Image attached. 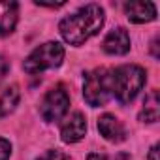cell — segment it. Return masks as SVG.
<instances>
[{
    "mask_svg": "<svg viewBox=\"0 0 160 160\" xmlns=\"http://www.w3.org/2000/svg\"><path fill=\"white\" fill-rule=\"evenodd\" d=\"M98 132L111 143H119L126 138V132H124V126L121 124V121L109 113H106L98 119Z\"/></svg>",
    "mask_w": 160,
    "mask_h": 160,
    "instance_id": "cell-9",
    "label": "cell"
},
{
    "mask_svg": "<svg viewBox=\"0 0 160 160\" xmlns=\"http://www.w3.org/2000/svg\"><path fill=\"white\" fill-rule=\"evenodd\" d=\"M83 98L91 108L106 106L111 98V72L106 68H96L85 75Z\"/></svg>",
    "mask_w": 160,
    "mask_h": 160,
    "instance_id": "cell-4",
    "label": "cell"
},
{
    "mask_svg": "<svg viewBox=\"0 0 160 160\" xmlns=\"http://www.w3.org/2000/svg\"><path fill=\"white\" fill-rule=\"evenodd\" d=\"M149 160H158V145H152L149 151Z\"/></svg>",
    "mask_w": 160,
    "mask_h": 160,
    "instance_id": "cell-16",
    "label": "cell"
},
{
    "mask_svg": "<svg viewBox=\"0 0 160 160\" xmlns=\"http://www.w3.org/2000/svg\"><path fill=\"white\" fill-rule=\"evenodd\" d=\"M102 49L108 55H115V57L126 55L130 51V36H128V32L122 27H117V28L109 30L108 36L102 42Z\"/></svg>",
    "mask_w": 160,
    "mask_h": 160,
    "instance_id": "cell-7",
    "label": "cell"
},
{
    "mask_svg": "<svg viewBox=\"0 0 160 160\" xmlns=\"http://www.w3.org/2000/svg\"><path fill=\"white\" fill-rule=\"evenodd\" d=\"M19 98H21V92H19L17 85L8 87L0 94V117H8L10 113H13L19 104Z\"/></svg>",
    "mask_w": 160,
    "mask_h": 160,
    "instance_id": "cell-12",
    "label": "cell"
},
{
    "mask_svg": "<svg viewBox=\"0 0 160 160\" xmlns=\"http://www.w3.org/2000/svg\"><path fill=\"white\" fill-rule=\"evenodd\" d=\"M147 73L138 64H122L111 72V96L121 104L132 102L145 85Z\"/></svg>",
    "mask_w": 160,
    "mask_h": 160,
    "instance_id": "cell-2",
    "label": "cell"
},
{
    "mask_svg": "<svg viewBox=\"0 0 160 160\" xmlns=\"http://www.w3.org/2000/svg\"><path fill=\"white\" fill-rule=\"evenodd\" d=\"M10 154H12V143L0 138V160H10Z\"/></svg>",
    "mask_w": 160,
    "mask_h": 160,
    "instance_id": "cell-14",
    "label": "cell"
},
{
    "mask_svg": "<svg viewBox=\"0 0 160 160\" xmlns=\"http://www.w3.org/2000/svg\"><path fill=\"white\" fill-rule=\"evenodd\" d=\"M158 115H160V98H158V91H151V92L145 96V102H143V109H141L139 119H141L143 122H156V121H158Z\"/></svg>",
    "mask_w": 160,
    "mask_h": 160,
    "instance_id": "cell-11",
    "label": "cell"
},
{
    "mask_svg": "<svg viewBox=\"0 0 160 160\" xmlns=\"http://www.w3.org/2000/svg\"><path fill=\"white\" fill-rule=\"evenodd\" d=\"M85 134H87V121L81 111L70 113L60 124V139L64 143H77L85 138Z\"/></svg>",
    "mask_w": 160,
    "mask_h": 160,
    "instance_id": "cell-6",
    "label": "cell"
},
{
    "mask_svg": "<svg viewBox=\"0 0 160 160\" xmlns=\"http://www.w3.org/2000/svg\"><path fill=\"white\" fill-rule=\"evenodd\" d=\"M104 23H106L104 8L98 4H87L79 8L75 13L64 17L58 25V30L66 43L79 47L92 36H96L102 30Z\"/></svg>",
    "mask_w": 160,
    "mask_h": 160,
    "instance_id": "cell-1",
    "label": "cell"
},
{
    "mask_svg": "<svg viewBox=\"0 0 160 160\" xmlns=\"http://www.w3.org/2000/svg\"><path fill=\"white\" fill-rule=\"evenodd\" d=\"M64 60V47L58 42H47L36 47L23 62L27 73H40L45 70L58 68Z\"/></svg>",
    "mask_w": 160,
    "mask_h": 160,
    "instance_id": "cell-3",
    "label": "cell"
},
{
    "mask_svg": "<svg viewBox=\"0 0 160 160\" xmlns=\"http://www.w3.org/2000/svg\"><path fill=\"white\" fill-rule=\"evenodd\" d=\"M38 160H72V158L58 149H51V151H45L42 156H38Z\"/></svg>",
    "mask_w": 160,
    "mask_h": 160,
    "instance_id": "cell-13",
    "label": "cell"
},
{
    "mask_svg": "<svg viewBox=\"0 0 160 160\" xmlns=\"http://www.w3.org/2000/svg\"><path fill=\"white\" fill-rule=\"evenodd\" d=\"M87 160H108L106 154H100V152H89Z\"/></svg>",
    "mask_w": 160,
    "mask_h": 160,
    "instance_id": "cell-15",
    "label": "cell"
},
{
    "mask_svg": "<svg viewBox=\"0 0 160 160\" xmlns=\"http://www.w3.org/2000/svg\"><path fill=\"white\" fill-rule=\"evenodd\" d=\"M68 108H70V94L64 89V85H57L43 96L40 104V115L45 122H55L66 115Z\"/></svg>",
    "mask_w": 160,
    "mask_h": 160,
    "instance_id": "cell-5",
    "label": "cell"
},
{
    "mask_svg": "<svg viewBox=\"0 0 160 160\" xmlns=\"http://www.w3.org/2000/svg\"><path fill=\"white\" fill-rule=\"evenodd\" d=\"M124 13H126L130 23L143 25V23L156 19V6L152 2H126Z\"/></svg>",
    "mask_w": 160,
    "mask_h": 160,
    "instance_id": "cell-8",
    "label": "cell"
},
{
    "mask_svg": "<svg viewBox=\"0 0 160 160\" xmlns=\"http://www.w3.org/2000/svg\"><path fill=\"white\" fill-rule=\"evenodd\" d=\"M19 19L17 2H0V36H8L15 30Z\"/></svg>",
    "mask_w": 160,
    "mask_h": 160,
    "instance_id": "cell-10",
    "label": "cell"
}]
</instances>
